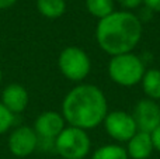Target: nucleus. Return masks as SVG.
I'll list each match as a JSON object with an SVG mask.
<instances>
[{
	"mask_svg": "<svg viewBox=\"0 0 160 159\" xmlns=\"http://www.w3.org/2000/svg\"><path fill=\"white\" fill-rule=\"evenodd\" d=\"M91 159H129L127 149L118 144L101 145L93 152Z\"/></svg>",
	"mask_w": 160,
	"mask_h": 159,
	"instance_id": "2eb2a0df",
	"label": "nucleus"
},
{
	"mask_svg": "<svg viewBox=\"0 0 160 159\" xmlns=\"http://www.w3.org/2000/svg\"><path fill=\"white\" fill-rule=\"evenodd\" d=\"M132 115L138 131L152 132L156 127L160 126V106L158 101L150 100L148 97L136 103Z\"/></svg>",
	"mask_w": 160,
	"mask_h": 159,
	"instance_id": "1a4fd4ad",
	"label": "nucleus"
},
{
	"mask_svg": "<svg viewBox=\"0 0 160 159\" xmlns=\"http://www.w3.org/2000/svg\"><path fill=\"white\" fill-rule=\"evenodd\" d=\"M86 8L93 17L101 20L115 11V0H86Z\"/></svg>",
	"mask_w": 160,
	"mask_h": 159,
	"instance_id": "4468645a",
	"label": "nucleus"
},
{
	"mask_svg": "<svg viewBox=\"0 0 160 159\" xmlns=\"http://www.w3.org/2000/svg\"><path fill=\"white\" fill-rule=\"evenodd\" d=\"M127 144L128 145L125 149L129 159H149L152 152L155 151L150 132L138 131Z\"/></svg>",
	"mask_w": 160,
	"mask_h": 159,
	"instance_id": "9b49d317",
	"label": "nucleus"
},
{
	"mask_svg": "<svg viewBox=\"0 0 160 159\" xmlns=\"http://www.w3.org/2000/svg\"><path fill=\"white\" fill-rule=\"evenodd\" d=\"M122 8L125 10H133V8H138L141 4H143V0H115Z\"/></svg>",
	"mask_w": 160,
	"mask_h": 159,
	"instance_id": "f3484780",
	"label": "nucleus"
},
{
	"mask_svg": "<svg viewBox=\"0 0 160 159\" xmlns=\"http://www.w3.org/2000/svg\"><path fill=\"white\" fill-rule=\"evenodd\" d=\"M61 114L68 126L78 127L84 131L93 130L102 124L108 114L107 97L98 86L79 83L65 96Z\"/></svg>",
	"mask_w": 160,
	"mask_h": 159,
	"instance_id": "f257e3e1",
	"label": "nucleus"
},
{
	"mask_svg": "<svg viewBox=\"0 0 160 159\" xmlns=\"http://www.w3.org/2000/svg\"><path fill=\"white\" fill-rule=\"evenodd\" d=\"M143 4L149 11L160 13V0H143Z\"/></svg>",
	"mask_w": 160,
	"mask_h": 159,
	"instance_id": "6ab92c4d",
	"label": "nucleus"
},
{
	"mask_svg": "<svg viewBox=\"0 0 160 159\" xmlns=\"http://www.w3.org/2000/svg\"><path fill=\"white\" fill-rule=\"evenodd\" d=\"M142 89L145 95L150 100H160V70L159 69H146L142 78Z\"/></svg>",
	"mask_w": 160,
	"mask_h": 159,
	"instance_id": "f8f14e48",
	"label": "nucleus"
},
{
	"mask_svg": "<svg viewBox=\"0 0 160 159\" xmlns=\"http://www.w3.org/2000/svg\"><path fill=\"white\" fill-rule=\"evenodd\" d=\"M28 100L30 96L28 92L22 85L20 83H10L3 89L2 92V99L0 101L3 103V106L11 111L14 115L22 113L28 106Z\"/></svg>",
	"mask_w": 160,
	"mask_h": 159,
	"instance_id": "9d476101",
	"label": "nucleus"
},
{
	"mask_svg": "<svg viewBox=\"0 0 160 159\" xmlns=\"http://www.w3.org/2000/svg\"><path fill=\"white\" fill-rule=\"evenodd\" d=\"M2 79H3V73H2V69H0V83H2Z\"/></svg>",
	"mask_w": 160,
	"mask_h": 159,
	"instance_id": "412c9836",
	"label": "nucleus"
},
{
	"mask_svg": "<svg viewBox=\"0 0 160 159\" xmlns=\"http://www.w3.org/2000/svg\"><path fill=\"white\" fill-rule=\"evenodd\" d=\"M58 66L61 73L70 82L80 83L91 70L90 56L82 48L70 45L61 51L58 56Z\"/></svg>",
	"mask_w": 160,
	"mask_h": 159,
	"instance_id": "39448f33",
	"label": "nucleus"
},
{
	"mask_svg": "<svg viewBox=\"0 0 160 159\" xmlns=\"http://www.w3.org/2000/svg\"><path fill=\"white\" fill-rule=\"evenodd\" d=\"M66 127L63 115L58 111H44L35 118L34 121V131L38 135V140L55 141L56 137L63 131Z\"/></svg>",
	"mask_w": 160,
	"mask_h": 159,
	"instance_id": "6e6552de",
	"label": "nucleus"
},
{
	"mask_svg": "<svg viewBox=\"0 0 160 159\" xmlns=\"http://www.w3.org/2000/svg\"><path fill=\"white\" fill-rule=\"evenodd\" d=\"M17 3V0H0V10H6V8L13 7Z\"/></svg>",
	"mask_w": 160,
	"mask_h": 159,
	"instance_id": "aec40b11",
	"label": "nucleus"
},
{
	"mask_svg": "<svg viewBox=\"0 0 160 159\" xmlns=\"http://www.w3.org/2000/svg\"><path fill=\"white\" fill-rule=\"evenodd\" d=\"M143 34L142 20L131 11H114L98 20L96 41L110 56L132 52Z\"/></svg>",
	"mask_w": 160,
	"mask_h": 159,
	"instance_id": "f03ea898",
	"label": "nucleus"
},
{
	"mask_svg": "<svg viewBox=\"0 0 160 159\" xmlns=\"http://www.w3.org/2000/svg\"><path fill=\"white\" fill-rule=\"evenodd\" d=\"M91 140L87 131L66 126L55 140V151L62 159H84L90 154Z\"/></svg>",
	"mask_w": 160,
	"mask_h": 159,
	"instance_id": "20e7f679",
	"label": "nucleus"
},
{
	"mask_svg": "<svg viewBox=\"0 0 160 159\" xmlns=\"http://www.w3.org/2000/svg\"><path fill=\"white\" fill-rule=\"evenodd\" d=\"M146 68L141 56L133 52L111 56L108 62V76L122 87H132L142 82Z\"/></svg>",
	"mask_w": 160,
	"mask_h": 159,
	"instance_id": "7ed1b4c3",
	"label": "nucleus"
},
{
	"mask_svg": "<svg viewBox=\"0 0 160 159\" xmlns=\"http://www.w3.org/2000/svg\"><path fill=\"white\" fill-rule=\"evenodd\" d=\"M61 159H62V158H61Z\"/></svg>",
	"mask_w": 160,
	"mask_h": 159,
	"instance_id": "4be33fe9",
	"label": "nucleus"
},
{
	"mask_svg": "<svg viewBox=\"0 0 160 159\" xmlns=\"http://www.w3.org/2000/svg\"><path fill=\"white\" fill-rule=\"evenodd\" d=\"M37 8L47 18H59L66 11V0H37Z\"/></svg>",
	"mask_w": 160,
	"mask_h": 159,
	"instance_id": "ddd939ff",
	"label": "nucleus"
},
{
	"mask_svg": "<svg viewBox=\"0 0 160 159\" xmlns=\"http://www.w3.org/2000/svg\"><path fill=\"white\" fill-rule=\"evenodd\" d=\"M150 138H152V144H153V149L160 152V126L156 127L152 132H150Z\"/></svg>",
	"mask_w": 160,
	"mask_h": 159,
	"instance_id": "a211bd4d",
	"label": "nucleus"
},
{
	"mask_svg": "<svg viewBox=\"0 0 160 159\" xmlns=\"http://www.w3.org/2000/svg\"><path fill=\"white\" fill-rule=\"evenodd\" d=\"M102 124L107 134L117 142H128L138 132L133 115L124 110L108 111Z\"/></svg>",
	"mask_w": 160,
	"mask_h": 159,
	"instance_id": "423d86ee",
	"label": "nucleus"
},
{
	"mask_svg": "<svg viewBox=\"0 0 160 159\" xmlns=\"http://www.w3.org/2000/svg\"><path fill=\"white\" fill-rule=\"evenodd\" d=\"M14 120H16V115L11 111H8L0 101V135L7 132L14 126Z\"/></svg>",
	"mask_w": 160,
	"mask_h": 159,
	"instance_id": "dca6fc26",
	"label": "nucleus"
},
{
	"mask_svg": "<svg viewBox=\"0 0 160 159\" xmlns=\"http://www.w3.org/2000/svg\"><path fill=\"white\" fill-rule=\"evenodd\" d=\"M8 151L17 158H25L38 149V135L32 127L20 126L8 135Z\"/></svg>",
	"mask_w": 160,
	"mask_h": 159,
	"instance_id": "0eeeda50",
	"label": "nucleus"
}]
</instances>
